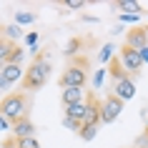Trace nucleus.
Listing matches in <instances>:
<instances>
[{
    "label": "nucleus",
    "instance_id": "obj_1",
    "mask_svg": "<svg viewBox=\"0 0 148 148\" xmlns=\"http://www.w3.org/2000/svg\"><path fill=\"white\" fill-rule=\"evenodd\" d=\"M48 78H50V58L48 55H38L30 63V68H25L23 88L25 90H38V88H43L48 83Z\"/></svg>",
    "mask_w": 148,
    "mask_h": 148
},
{
    "label": "nucleus",
    "instance_id": "obj_15",
    "mask_svg": "<svg viewBox=\"0 0 148 148\" xmlns=\"http://www.w3.org/2000/svg\"><path fill=\"white\" fill-rule=\"evenodd\" d=\"M13 50H15V45H13L8 38H0V65H5V63L10 60Z\"/></svg>",
    "mask_w": 148,
    "mask_h": 148
},
{
    "label": "nucleus",
    "instance_id": "obj_8",
    "mask_svg": "<svg viewBox=\"0 0 148 148\" xmlns=\"http://www.w3.org/2000/svg\"><path fill=\"white\" fill-rule=\"evenodd\" d=\"M83 123H88V125L103 123V118H101V101H98L95 95H88V113H86V121H83Z\"/></svg>",
    "mask_w": 148,
    "mask_h": 148
},
{
    "label": "nucleus",
    "instance_id": "obj_3",
    "mask_svg": "<svg viewBox=\"0 0 148 148\" xmlns=\"http://www.w3.org/2000/svg\"><path fill=\"white\" fill-rule=\"evenodd\" d=\"M88 60L86 58H78V60H73V65H68V68L63 70L60 75V88H83L88 80Z\"/></svg>",
    "mask_w": 148,
    "mask_h": 148
},
{
    "label": "nucleus",
    "instance_id": "obj_4",
    "mask_svg": "<svg viewBox=\"0 0 148 148\" xmlns=\"http://www.w3.org/2000/svg\"><path fill=\"white\" fill-rule=\"evenodd\" d=\"M121 110H123V101H118L113 93L106 95V98L101 101V118H103V123H113V121L121 116Z\"/></svg>",
    "mask_w": 148,
    "mask_h": 148
},
{
    "label": "nucleus",
    "instance_id": "obj_21",
    "mask_svg": "<svg viewBox=\"0 0 148 148\" xmlns=\"http://www.w3.org/2000/svg\"><path fill=\"white\" fill-rule=\"evenodd\" d=\"M63 125L68 128V131H73V133H80V128H83V123H78V121H73V118H63Z\"/></svg>",
    "mask_w": 148,
    "mask_h": 148
},
{
    "label": "nucleus",
    "instance_id": "obj_19",
    "mask_svg": "<svg viewBox=\"0 0 148 148\" xmlns=\"http://www.w3.org/2000/svg\"><path fill=\"white\" fill-rule=\"evenodd\" d=\"M116 8L131 10L133 15H138V13H140V3H138V0H121V3H116Z\"/></svg>",
    "mask_w": 148,
    "mask_h": 148
},
{
    "label": "nucleus",
    "instance_id": "obj_28",
    "mask_svg": "<svg viewBox=\"0 0 148 148\" xmlns=\"http://www.w3.org/2000/svg\"><path fill=\"white\" fill-rule=\"evenodd\" d=\"M8 128H13V123H10L5 116H0V131H8Z\"/></svg>",
    "mask_w": 148,
    "mask_h": 148
},
{
    "label": "nucleus",
    "instance_id": "obj_17",
    "mask_svg": "<svg viewBox=\"0 0 148 148\" xmlns=\"http://www.w3.org/2000/svg\"><path fill=\"white\" fill-rule=\"evenodd\" d=\"M35 13H30V10H18L15 13V23L18 25H28V23H35Z\"/></svg>",
    "mask_w": 148,
    "mask_h": 148
},
{
    "label": "nucleus",
    "instance_id": "obj_27",
    "mask_svg": "<svg viewBox=\"0 0 148 148\" xmlns=\"http://www.w3.org/2000/svg\"><path fill=\"white\" fill-rule=\"evenodd\" d=\"M121 20H123V23H136V20H138V15H133V13H123V15H121Z\"/></svg>",
    "mask_w": 148,
    "mask_h": 148
},
{
    "label": "nucleus",
    "instance_id": "obj_7",
    "mask_svg": "<svg viewBox=\"0 0 148 148\" xmlns=\"http://www.w3.org/2000/svg\"><path fill=\"white\" fill-rule=\"evenodd\" d=\"M113 95H116L118 101H131L133 95H136V83H133L131 75L118 80V83H113Z\"/></svg>",
    "mask_w": 148,
    "mask_h": 148
},
{
    "label": "nucleus",
    "instance_id": "obj_11",
    "mask_svg": "<svg viewBox=\"0 0 148 148\" xmlns=\"http://www.w3.org/2000/svg\"><path fill=\"white\" fill-rule=\"evenodd\" d=\"M86 113H88V98L80 101V103H73V106H65V116L73 118V121H78V123L86 121Z\"/></svg>",
    "mask_w": 148,
    "mask_h": 148
},
{
    "label": "nucleus",
    "instance_id": "obj_16",
    "mask_svg": "<svg viewBox=\"0 0 148 148\" xmlns=\"http://www.w3.org/2000/svg\"><path fill=\"white\" fill-rule=\"evenodd\" d=\"M3 38H8L10 43H13V40H18V38H23V28H20V25H5V28H3Z\"/></svg>",
    "mask_w": 148,
    "mask_h": 148
},
{
    "label": "nucleus",
    "instance_id": "obj_23",
    "mask_svg": "<svg viewBox=\"0 0 148 148\" xmlns=\"http://www.w3.org/2000/svg\"><path fill=\"white\" fill-rule=\"evenodd\" d=\"M23 55H25V50L15 48V50H13V55H10V60H8V63H15V65H20V63H23Z\"/></svg>",
    "mask_w": 148,
    "mask_h": 148
},
{
    "label": "nucleus",
    "instance_id": "obj_25",
    "mask_svg": "<svg viewBox=\"0 0 148 148\" xmlns=\"http://www.w3.org/2000/svg\"><path fill=\"white\" fill-rule=\"evenodd\" d=\"M78 50H80V40H78V38H73V40L68 43V50H65V53H68V55H75Z\"/></svg>",
    "mask_w": 148,
    "mask_h": 148
},
{
    "label": "nucleus",
    "instance_id": "obj_20",
    "mask_svg": "<svg viewBox=\"0 0 148 148\" xmlns=\"http://www.w3.org/2000/svg\"><path fill=\"white\" fill-rule=\"evenodd\" d=\"M95 128H98V125H88V123H83V128H80V138L83 140H93L95 138Z\"/></svg>",
    "mask_w": 148,
    "mask_h": 148
},
{
    "label": "nucleus",
    "instance_id": "obj_12",
    "mask_svg": "<svg viewBox=\"0 0 148 148\" xmlns=\"http://www.w3.org/2000/svg\"><path fill=\"white\" fill-rule=\"evenodd\" d=\"M60 101H63V106H73V103L86 101V98H83V88H63Z\"/></svg>",
    "mask_w": 148,
    "mask_h": 148
},
{
    "label": "nucleus",
    "instance_id": "obj_22",
    "mask_svg": "<svg viewBox=\"0 0 148 148\" xmlns=\"http://www.w3.org/2000/svg\"><path fill=\"white\" fill-rule=\"evenodd\" d=\"M106 73H108V68L95 70V78H93V86H95V88H101V86H103V78H106Z\"/></svg>",
    "mask_w": 148,
    "mask_h": 148
},
{
    "label": "nucleus",
    "instance_id": "obj_6",
    "mask_svg": "<svg viewBox=\"0 0 148 148\" xmlns=\"http://www.w3.org/2000/svg\"><path fill=\"white\" fill-rule=\"evenodd\" d=\"M125 45H131L133 50L148 48V28H131L125 35Z\"/></svg>",
    "mask_w": 148,
    "mask_h": 148
},
{
    "label": "nucleus",
    "instance_id": "obj_24",
    "mask_svg": "<svg viewBox=\"0 0 148 148\" xmlns=\"http://www.w3.org/2000/svg\"><path fill=\"white\" fill-rule=\"evenodd\" d=\"M38 38H40V35L35 30H33V33H25V43H28L30 48H38Z\"/></svg>",
    "mask_w": 148,
    "mask_h": 148
},
{
    "label": "nucleus",
    "instance_id": "obj_31",
    "mask_svg": "<svg viewBox=\"0 0 148 148\" xmlns=\"http://www.w3.org/2000/svg\"><path fill=\"white\" fill-rule=\"evenodd\" d=\"M146 133H148V118H146Z\"/></svg>",
    "mask_w": 148,
    "mask_h": 148
},
{
    "label": "nucleus",
    "instance_id": "obj_10",
    "mask_svg": "<svg viewBox=\"0 0 148 148\" xmlns=\"http://www.w3.org/2000/svg\"><path fill=\"white\" fill-rule=\"evenodd\" d=\"M0 73H3V78H5L8 86H13V83H18V80H23V75H25V70L20 68V65H15V63H5V65L0 68Z\"/></svg>",
    "mask_w": 148,
    "mask_h": 148
},
{
    "label": "nucleus",
    "instance_id": "obj_30",
    "mask_svg": "<svg viewBox=\"0 0 148 148\" xmlns=\"http://www.w3.org/2000/svg\"><path fill=\"white\" fill-rule=\"evenodd\" d=\"M5 88H10V86L5 83V78H3V73H0V90H5Z\"/></svg>",
    "mask_w": 148,
    "mask_h": 148
},
{
    "label": "nucleus",
    "instance_id": "obj_14",
    "mask_svg": "<svg viewBox=\"0 0 148 148\" xmlns=\"http://www.w3.org/2000/svg\"><path fill=\"white\" fill-rule=\"evenodd\" d=\"M5 148H40V143H38V138L33 136V138H13V140H5L3 143Z\"/></svg>",
    "mask_w": 148,
    "mask_h": 148
},
{
    "label": "nucleus",
    "instance_id": "obj_2",
    "mask_svg": "<svg viewBox=\"0 0 148 148\" xmlns=\"http://www.w3.org/2000/svg\"><path fill=\"white\" fill-rule=\"evenodd\" d=\"M0 116H5L10 123H18L28 118V98L25 93H10L0 101Z\"/></svg>",
    "mask_w": 148,
    "mask_h": 148
},
{
    "label": "nucleus",
    "instance_id": "obj_26",
    "mask_svg": "<svg viewBox=\"0 0 148 148\" xmlns=\"http://www.w3.org/2000/svg\"><path fill=\"white\" fill-rule=\"evenodd\" d=\"M63 5H65V8H70V10H80L86 3H83V0H65Z\"/></svg>",
    "mask_w": 148,
    "mask_h": 148
},
{
    "label": "nucleus",
    "instance_id": "obj_18",
    "mask_svg": "<svg viewBox=\"0 0 148 148\" xmlns=\"http://www.w3.org/2000/svg\"><path fill=\"white\" fill-rule=\"evenodd\" d=\"M113 50H116V45H113V43H106V45L101 48V53H98V60H101V63H110L113 58H116Z\"/></svg>",
    "mask_w": 148,
    "mask_h": 148
},
{
    "label": "nucleus",
    "instance_id": "obj_5",
    "mask_svg": "<svg viewBox=\"0 0 148 148\" xmlns=\"http://www.w3.org/2000/svg\"><path fill=\"white\" fill-rule=\"evenodd\" d=\"M118 58H121V63H123V68H125V73H128V75H136V73L140 70V65H143L140 53H138V50H133L131 45H123V48H121Z\"/></svg>",
    "mask_w": 148,
    "mask_h": 148
},
{
    "label": "nucleus",
    "instance_id": "obj_9",
    "mask_svg": "<svg viewBox=\"0 0 148 148\" xmlns=\"http://www.w3.org/2000/svg\"><path fill=\"white\" fill-rule=\"evenodd\" d=\"M35 136V125H33L30 118H23V121H18V123H13V138H33Z\"/></svg>",
    "mask_w": 148,
    "mask_h": 148
},
{
    "label": "nucleus",
    "instance_id": "obj_29",
    "mask_svg": "<svg viewBox=\"0 0 148 148\" xmlns=\"http://www.w3.org/2000/svg\"><path fill=\"white\" fill-rule=\"evenodd\" d=\"M138 53H140V60L148 63V48H143V50H138Z\"/></svg>",
    "mask_w": 148,
    "mask_h": 148
},
{
    "label": "nucleus",
    "instance_id": "obj_13",
    "mask_svg": "<svg viewBox=\"0 0 148 148\" xmlns=\"http://www.w3.org/2000/svg\"><path fill=\"white\" fill-rule=\"evenodd\" d=\"M108 73H110V78H113V83H118V80L128 78V73H125V68H123V63H121V58H113V60L108 63Z\"/></svg>",
    "mask_w": 148,
    "mask_h": 148
}]
</instances>
